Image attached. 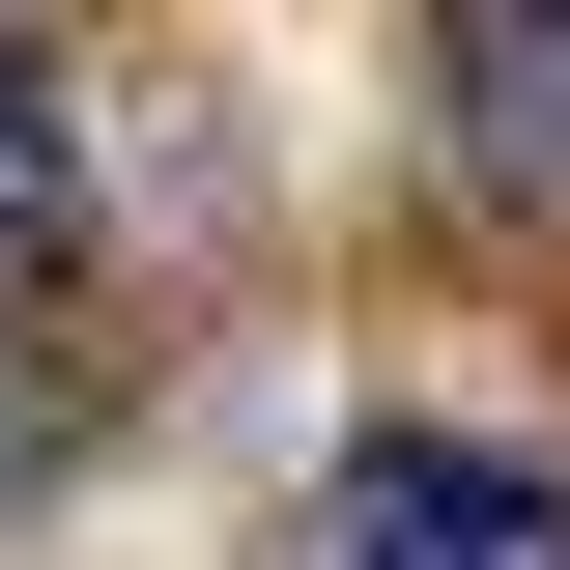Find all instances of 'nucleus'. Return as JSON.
<instances>
[{
    "label": "nucleus",
    "instance_id": "nucleus-1",
    "mask_svg": "<svg viewBox=\"0 0 570 570\" xmlns=\"http://www.w3.org/2000/svg\"><path fill=\"white\" fill-rule=\"evenodd\" d=\"M314 570H570V485H542V456L400 428V456H343V485H314Z\"/></svg>",
    "mask_w": 570,
    "mask_h": 570
},
{
    "label": "nucleus",
    "instance_id": "nucleus-4",
    "mask_svg": "<svg viewBox=\"0 0 570 570\" xmlns=\"http://www.w3.org/2000/svg\"><path fill=\"white\" fill-rule=\"evenodd\" d=\"M58 428H86V371H58V343H29V314H0V513L58 485Z\"/></svg>",
    "mask_w": 570,
    "mask_h": 570
},
{
    "label": "nucleus",
    "instance_id": "nucleus-2",
    "mask_svg": "<svg viewBox=\"0 0 570 570\" xmlns=\"http://www.w3.org/2000/svg\"><path fill=\"white\" fill-rule=\"evenodd\" d=\"M428 142H456L485 200H570V29H456V58H428Z\"/></svg>",
    "mask_w": 570,
    "mask_h": 570
},
{
    "label": "nucleus",
    "instance_id": "nucleus-3",
    "mask_svg": "<svg viewBox=\"0 0 570 570\" xmlns=\"http://www.w3.org/2000/svg\"><path fill=\"white\" fill-rule=\"evenodd\" d=\"M86 228V115H58V58L0 29V314H29V257Z\"/></svg>",
    "mask_w": 570,
    "mask_h": 570
}]
</instances>
